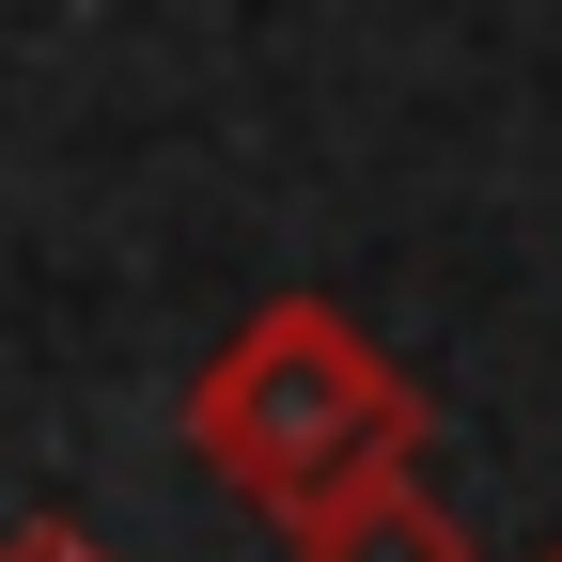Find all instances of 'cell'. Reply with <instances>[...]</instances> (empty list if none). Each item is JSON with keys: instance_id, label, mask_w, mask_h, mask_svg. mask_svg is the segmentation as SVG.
Returning <instances> with one entry per match:
<instances>
[{"instance_id": "cell-1", "label": "cell", "mask_w": 562, "mask_h": 562, "mask_svg": "<svg viewBox=\"0 0 562 562\" xmlns=\"http://www.w3.org/2000/svg\"><path fill=\"white\" fill-rule=\"evenodd\" d=\"M188 453L235 484L266 531H297L313 501H344L360 469H422L438 406L344 297H266L250 328H220V360L188 375Z\"/></svg>"}, {"instance_id": "cell-2", "label": "cell", "mask_w": 562, "mask_h": 562, "mask_svg": "<svg viewBox=\"0 0 562 562\" xmlns=\"http://www.w3.org/2000/svg\"><path fill=\"white\" fill-rule=\"evenodd\" d=\"M281 562H484V547H469V516L422 469H360L344 501H313L297 531H281Z\"/></svg>"}, {"instance_id": "cell-3", "label": "cell", "mask_w": 562, "mask_h": 562, "mask_svg": "<svg viewBox=\"0 0 562 562\" xmlns=\"http://www.w3.org/2000/svg\"><path fill=\"white\" fill-rule=\"evenodd\" d=\"M0 562H110L79 516H0Z\"/></svg>"}, {"instance_id": "cell-4", "label": "cell", "mask_w": 562, "mask_h": 562, "mask_svg": "<svg viewBox=\"0 0 562 562\" xmlns=\"http://www.w3.org/2000/svg\"><path fill=\"white\" fill-rule=\"evenodd\" d=\"M531 562H562V531H547V547H531Z\"/></svg>"}]
</instances>
